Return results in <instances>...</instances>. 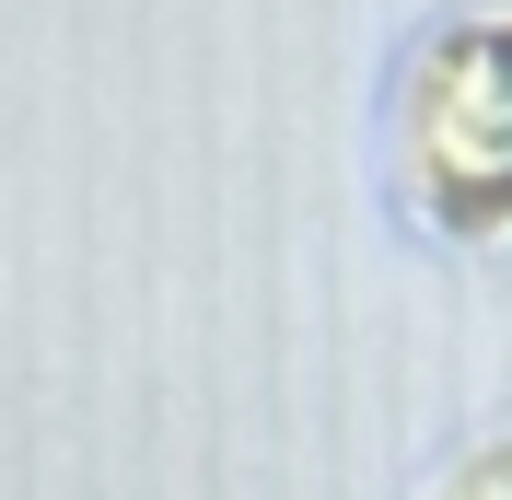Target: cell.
<instances>
[{"label": "cell", "instance_id": "1", "mask_svg": "<svg viewBox=\"0 0 512 500\" xmlns=\"http://www.w3.org/2000/svg\"><path fill=\"white\" fill-rule=\"evenodd\" d=\"M384 175L419 221H512V12H443L384 82Z\"/></svg>", "mask_w": 512, "mask_h": 500}, {"label": "cell", "instance_id": "2", "mask_svg": "<svg viewBox=\"0 0 512 500\" xmlns=\"http://www.w3.org/2000/svg\"><path fill=\"white\" fill-rule=\"evenodd\" d=\"M431 500H512V442H489V454L443 466V477H431Z\"/></svg>", "mask_w": 512, "mask_h": 500}]
</instances>
